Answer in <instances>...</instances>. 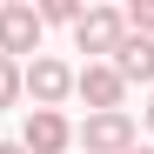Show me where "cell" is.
<instances>
[{
    "label": "cell",
    "mask_w": 154,
    "mask_h": 154,
    "mask_svg": "<svg viewBox=\"0 0 154 154\" xmlns=\"http://www.w3.org/2000/svg\"><path fill=\"white\" fill-rule=\"evenodd\" d=\"M34 14H40V27H74L87 7H81V0H47V7H34Z\"/></svg>",
    "instance_id": "obj_8"
},
{
    "label": "cell",
    "mask_w": 154,
    "mask_h": 154,
    "mask_svg": "<svg viewBox=\"0 0 154 154\" xmlns=\"http://www.w3.org/2000/svg\"><path fill=\"white\" fill-rule=\"evenodd\" d=\"M121 81H154V40H141V34H127L121 47H114V60H107Z\"/></svg>",
    "instance_id": "obj_7"
},
{
    "label": "cell",
    "mask_w": 154,
    "mask_h": 154,
    "mask_svg": "<svg viewBox=\"0 0 154 154\" xmlns=\"http://www.w3.org/2000/svg\"><path fill=\"white\" fill-rule=\"evenodd\" d=\"M20 147H27V154H67V147H74V127H67V114H54V107H34V114H27V127H20Z\"/></svg>",
    "instance_id": "obj_6"
},
{
    "label": "cell",
    "mask_w": 154,
    "mask_h": 154,
    "mask_svg": "<svg viewBox=\"0 0 154 154\" xmlns=\"http://www.w3.org/2000/svg\"><path fill=\"white\" fill-rule=\"evenodd\" d=\"M74 141H81V154H127L134 147V121H127V107L121 114H87V127Z\"/></svg>",
    "instance_id": "obj_5"
},
{
    "label": "cell",
    "mask_w": 154,
    "mask_h": 154,
    "mask_svg": "<svg viewBox=\"0 0 154 154\" xmlns=\"http://www.w3.org/2000/svg\"><path fill=\"white\" fill-rule=\"evenodd\" d=\"M127 154H154V147H141V141H134V147H127Z\"/></svg>",
    "instance_id": "obj_13"
},
{
    "label": "cell",
    "mask_w": 154,
    "mask_h": 154,
    "mask_svg": "<svg viewBox=\"0 0 154 154\" xmlns=\"http://www.w3.org/2000/svg\"><path fill=\"white\" fill-rule=\"evenodd\" d=\"M121 20H127V34H141V40H147V34H154V0H134Z\"/></svg>",
    "instance_id": "obj_10"
},
{
    "label": "cell",
    "mask_w": 154,
    "mask_h": 154,
    "mask_svg": "<svg viewBox=\"0 0 154 154\" xmlns=\"http://www.w3.org/2000/svg\"><path fill=\"white\" fill-rule=\"evenodd\" d=\"M14 100H20V60L0 54V107H14Z\"/></svg>",
    "instance_id": "obj_9"
},
{
    "label": "cell",
    "mask_w": 154,
    "mask_h": 154,
    "mask_svg": "<svg viewBox=\"0 0 154 154\" xmlns=\"http://www.w3.org/2000/svg\"><path fill=\"white\" fill-rule=\"evenodd\" d=\"M121 40H127L121 7H87L81 20H74V47H81V54H114Z\"/></svg>",
    "instance_id": "obj_3"
},
{
    "label": "cell",
    "mask_w": 154,
    "mask_h": 154,
    "mask_svg": "<svg viewBox=\"0 0 154 154\" xmlns=\"http://www.w3.org/2000/svg\"><path fill=\"white\" fill-rule=\"evenodd\" d=\"M147 134H154V100H147Z\"/></svg>",
    "instance_id": "obj_12"
},
{
    "label": "cell",
    "mask_w": 154,
    "mask_h": 154,
    "mask_svg": "<svg viewBox=\"0 0 154 154\" xmlns=\"http://www.w3.org/2000/svg\"><path fill=\"white\" fill-rule=\"evenodd\" d=\"M0 154H27V147H20V141H0Z\"/></svg>",
    "instance_id": "obj_11"
},
{
    "label": "cell",
    "mask_w": 154,
    "mask_h": 154,
    "mask_svg": "<svg viewBox=\"0 0 154 154\" xmlns=\"http://www.w3.org/2000/svg\"><path fill=\"white\" fill-rule=\"evenodd\" d=\"M20 94H34V107L60 114V100L74 94V67L54 60V54H34V67H20Z\"/></svg>",
    "instance_id": "obj_1"
},
{
    "label": "cell",
    "mask_w": 154,
    "mask_h": 154,
    "mask_svg": "<svg viewBox=\"0 0 154 154\" xmlns=\"http://www.w3.org/2000/svg\"><path fill=\"white\" fill-rule=\"evenodd\" d=\"M74 94H81L94 114H121V94H127V81H121L107 60H87L81 74H74Z\"/></svg>",
    "instance_id": "obj_4"
},
{
    "label": "cell",
    "mask_w": 154,
    "mask_h": 154,
    "mask_svg": "<svg viewBox=\"0 0 154 154\" xmlns=\"http://www.w3.org/2000/svg\"><path fill=\"white\" fill-rule=\"evenodd\" d=\"M40 14H34V0H7L0 7V54L20 60V54H40Z\"/></svg>",
    "instance_id": "obj_2"
}]
</instances>
